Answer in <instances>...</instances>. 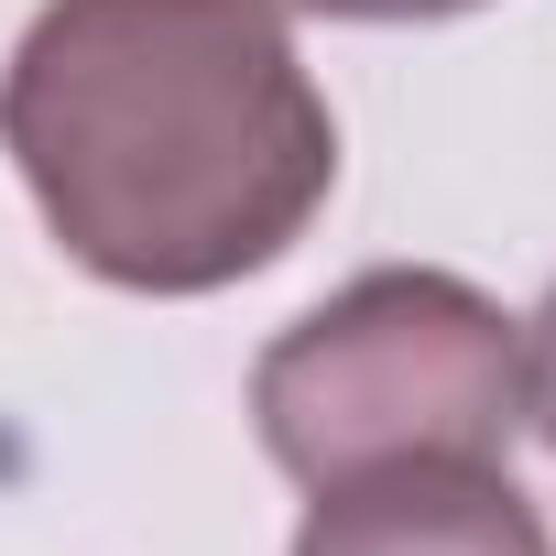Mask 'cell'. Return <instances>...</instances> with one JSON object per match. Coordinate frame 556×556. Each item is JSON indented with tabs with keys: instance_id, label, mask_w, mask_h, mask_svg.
I'll list each match as a JSON object with an SVG mask.
<instances>
[{
	"instance_id": "cell-1",
	"label": "cell",
	"mask_w": 556,
	"mask_h": 556,
	"mask_svg": "<svg viewBox=\"0 0 556 556\" xmlns=\"http://www.w3.org/2000/svg\"><path fill=\"white\" fill-rule=\"evenodd\" d=\"M0 153L66 262L121 295L240 285L339 186L285 0H45L0 77Z\"/></svg>"
},
{
	"instance_id": "cell-2",
	"label": "cell",
	"mask_w": 556,
	"mask_h": 556,
	"mask_svg": "<svg viewBox=\"0 0 556 556\" xmlns=\"http://www.w3.org/2000/svg\"><path fill=\"white\" fill-rule=\"evenodd\" d=\"M251 426L306 491L393 458H502L523 426V339L458 273H361L262 350Z\"/></svg>"
},
{
	"instance_id": "cell-3",
	"label": "cell",
	"mask_w": 556,
	"mask_h": 556,
	"mask_svg": "<svg viewBox=\"0 0 556 556\" xmlns=\"http://www.w3.org/2000/svg\"><path fill=\"white\" fill-rule=\"evenodd\" d=\"M295 556H556L502 458H393L317 491Z\"/></svg>"
},
{
	"instance_id": "cell-4",
	"label": "cell",
	"mask_w": 556,
	"mask_h": 556,
	"mask_svg": "<svg viewBox=\"0 0 556 556\" xmlns=\"http://www.w3.org/2000/svg\"><path fill=\"white\" fill-rule=\"evenodd\" d=\"M523 415H534L545 447H556V285H545V306H534V328H523Z\"/></svg>"
},
{
	"instance_id": "cell-5",
	"label": "cell",
	"mask_w": 556,
	"mask_h": 556,
	"mask_svg": "<svg viewBox=\"0 0 556 556\" xmlns=\"http://www.w3.org/2000/svg\"><path fill=\"white\" fill-rule=\"evenodd\" d=\"M295 12H328V23H447V12H480V0H295Z\"/></svg>"
}]
</instances>
